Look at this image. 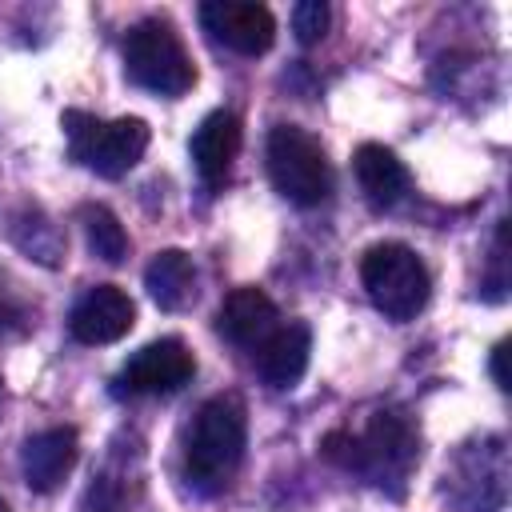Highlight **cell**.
<instances>
[{"mask_svg": "<svg viewBox=\"0 0 512 512\" xmlns=\"http://www.w3.org/2000/svg\"><path fill=\"white\" fill-rule=\"evenodd\" d=\"M320 452L332 464L364 476L368 484L400 492V484L408 480L420 456V440H416V428L400 412H376L360 432H344V428L328 432L320 440Z\"/></svg>", "mask_w": 512, "mask_h": 512, "instance_id": "1", "label": "cell"}, {"mask_svg": "<svg viewBox=\"0 0 512 512\" xmlns=\"http://www.w3.org/2000/svg\"><path fill=\"white\" fill-rule=\"evenodd\" d=\"M244 436L248 420L236 396H212L196 412L184 444V476L200 496H216L228 488L244 460Z\"/></svg>", "mask_w": 512, "mask_h": 512, "instance_id": "2", "label": "cell"}, {"mask_svg": "<svg viewBox=\"0 0 512 512\" xmlns=\"http://www.w3.org/2000/svg\"><path fill=\"white\" fill-rule=\"evenodd\" d=\"M360 284H364L368 300L376 304V312H384L396 324L412 320L432 296V276H428L424 260L400 240L372 244L360 256Z\"/></svg>", "mask_w": 512, "mask_h": 512, "instance_id": "3", "label": "cell"}, {"mask_svg": "<svg viewBox=\"0 0 512 512\" xmlns=\"http://www.w3.org/2000/svg\"><path fill=\"white\" fill-rule=\"evenodd\" d=\"M124 72L132 84L156 96H184L196 84L192 56L180 40V32L164 16L140 20L124 40Z\"/></svg>", "mask_w": 512, "mask_h": 512, "instance_id": "4", "label": "cell"}, {"mask_svg": "<svg viewBox=\"0 0 512 512\" xmlns=\"http://www.w3.org/2000/svg\"><path fill=\"white\" fill-rule=\"evenodd\" d=\"M264 160H268L272 188L284 200H292L300 208H312V204L328 200L332 168H328L324 144L308 128H300V124H272V132L264 140Z\"/></svg>", "mask_w": 512, "mask_h": 512, "instance_id": "5", "label": "cell"}, {"mask_svg": "<svg viewBox=\"0 0 512 512\" xmlns=\"http://www.w3.org/2000/svg\"><path fill=\"white\" fill-rule=\"evenodd\" d=\"M64 136L72 160L84 168L116 180L124 176L148 148V124L140 116H120V120H96L88 112H64Z\"/></svg>", "mask_w": 512, "mask_h": 512, "instance_id": "6", "label": "cell"}, {"mask_svg": "<svg viewBox=\"0 0 512 512\" xmlns=\"http://www.w3.org/2000/svg\"><path fill=\"white\" fill-rule=\"evenodd\" d=\"M192 372H196V360L188 344L176 336H164L144 344L136 356H128V364L116 376V388L128 396H168V392H180L192 380Z\"/></svg>", "mask_w": 512, "mask_h": 512, "instance_id": "7", "label": "cell"}, {"mask_svg": "<svg viewBox=\"0 0 512 512\" xmlns=\"http://www.w3.org/2000/svg\"><path fill=\"white\" fill-rule=\"evenodd\" d=\"M200 24L212 32V40L240 56H260L276 40V16L248 0H208L200 4Z\"/></svg>", "mask_w": 512, "mask_h": 512, "instance_id": "8", "label": "cell"}, {"mask_svg": "<svg viewBox=\"0 0 512 512\" xmlns=\"http://www.w3.org/2000/svg\"><path fill=\"white\" fill-rule=\"evenodd\" d=\"M132 320H136V304L128 300V292L116 284H96L72 304L68 332L80 344H116L120 336H128Z\"/></svg>", "mask_w": 512, "mask_h": 512, "instance_id": "9", "label": "cell"}, {"mask_svg": "<svg viewBox=\"0 0 512 512\" xmlns=\"http://www.w3.org/2000/svg\"><path fill=\"white\" fill-rule=\"evenodd\" d=\"M216 328H220V336L232 340L236 348H252V352H256V348L280 328V320H276V304H272L268 292L256 288V284L232 288V292L224 296V304H220Z\"/></svg>", "mask_w": 512, "mask_h": 512, "instance_id": "10", "label": "cell"}, {"mask_svg": "<svg viewBox=\"0 0 512 512\" xmlns=\"http://www.w3.org/2000/svg\"><path fill=\"white\" fill-rule=\"evenodd\" d=\"M240 152V120L228 108H216L200 120V128L192 132V164L200 172V180L208 188H220L236 164Z\"/></svg>", "mask_w": 512, "mask_h": 512, "instance_id": "11", "label": "cell"}, {"mask_svg": "<svg viewBox=\"0 0 512 512\" xmlns=\"http://www.w3.org/2000/svg\"><path fill=\"white\" fill-rule=\"evenodd\" d=\"M76 456H80V440L72 428H44V432L28 436L24 452H20V468H24L28 488H36V492L60 488L64 476L72 472Z\"/></svg>", "mask_w": 512, "mask_h": 512, "instance_id": "12", "label": "cell"}, {"mask_svg": "<svg viewBox=\"0 0 512 512\" xmlns=\"http://www.w3.org/2000/svg\"><path fill=\"white\" fill-rule=\"evenodd\" d=\"M308 352H312V332H308V324L292 320V324H280L252 356H256V372L268 388H292L308 368Z\"/></svg>", "mask_w": 512, "mask_h": 512, "instance_id": "13", "label": "cell"}, {"mask_svg": "<svg viewBox=\"0 0 512 512\" xmlns=\"http://www.w3.org/2000/svg\"><path fill=\"white\" fill-rule=\"evenodd\" d=\"M352 172L372 208H392L408 192V168L384 144H360L352 156Z\"/></svg>", "mask_w": 512, "mask_h": 512, "instance_id": "14", "label": "cell"}, {"mask_svg": "<svg viewBox=\"0 0 512 512\" xmlns=\"http://www.w3.org/2000/svg\"><path fill=\"white\" fill-rule=\"evenodd\" d=\"M144 288L164 312H180L196 300V264L180 248H164L144 268Z\"/></svg>", "mask_w": 512, "mask_h": 512, "instance_id": "15", "label": "cell"}, {"mask_svg": "<svg viewBox=\"0 0 512 512\" xmlns=\"http://www.w3.org/2000/svg\"><path fill=\"white\" fill-rule=\"evenodd\" d=\"M80 220H84L88 248H92L100 260L120 264V260L128 256V232H124V224H120L104 204H88V208L80 212Z\"/></svg>", "mask_w": 512, "mask_h": 512, "instance_id": "16", "label": "cell"}, {"mask_svg": "<svg viewBox=\"0 0 512 512\" xmlns=\"http://www.w3.org/2000/svg\"><path fill=\"white\" fill-rule=\"evenodd\" d=\"M328 24H332V8H328L324 0H300V4L292 8V32H296L300 44L324 40Z\"/></svg>", "mask_w": 512, "mask_h": 512, "instance_id": "17", "label": "cell"}, {"mask_svg": "<svg viewBox=\"0 0 512 512\" xmlns=\"http://www.w3.org/2000/svg\"><path fill=\"white\" fill-rule=\"evenodd\" d=\"M504 356H508V344L500 340V344L492 348V380H496V388H508V372H504Z\"/></svg>", "mask_w": 512, "mask_h": 512, "instance_id": "18", "label": "cell"}, {"mask_svg": "<svg viewBox=\"0 0 512 512\" xmlns=\"http://www.w3.org/2000/svg\"><path fill=\"white\" fill-rule=\"evenodd\" d=\"M0 512H8V504H4V500H0Z\"/></svg>", "mask_w": 512, "mask_h": 512, "instance_id": "19", "label": "cell"}]
</instances>
